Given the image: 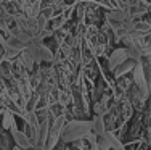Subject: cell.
<instances>
[{"instance_id": "6da1fadb", "label": "cell", "mask_w": 151, "mask_h": 150, "mask_svg": "<svg viewBox=\"0 0 151 150\" xmlns=\"http://www.w3.org/2000/svg\"><path fill=\"white\" fill-rule=\"evenodd\" d=\"M92 133V121H69L66 123L63 133H61V141L69 144L85 139Z\"/></svg>"}, {"instance_id": "7a4b0ae2", "label": "cell", "mask_w": 151, "mask_h": 150, "mask_svg": "<svg viewBox=\"0 0 151 150\" xmlns=\"http://www.w3.org/2000/svg\"><path fill=\"white\" fill-rule=\"evenodd\" d=\"M64 126H66V118H64V115H60V116H56L55 120H53V123L50 124V131H48V139H47L45 150H52L56 144H58Z\"/></svg>"}, {"instance_id": "3957f363", "label": "cell", "mask_w": 151, "mask_h": 150, "mask_svg": "<svg viewBox=\"0 0 151 150\" xmlns=\"http://www.w3.org/2000/svg\"><path fill=\"white\" fill-rule=\"evenodd\" d=\"M134 81H135V86L140 91V95L146 97L150 89H148V81H146V76H145V70H143V65L140 62L134 68Z\"/></svg>"}, {"instance_id": "277c9868", "label": "cell", "mask_w": 151, "mask_h": 150, "mask_svg": "<svg viewBox=\"0 0 151 150\" xmlns=\"http://www.w3.org/2000/svg\"><path fill=\"white\" fill-rule=\"evenodd\" d=\"M26 52L29 53L34 60H52V52L45 47V45H35L29 44V47L26 49Z\"/></svg>"}, {"instance_id": "5b68a950", "label": "cell", "mask_w": 151, "mask_h": 150, "mask_svg": "<svg viewBox=\"0 0 151 150\" xmlns=\"http://www.w3.org/2000/svg\"><path fill=\"white\" fill-rule=\"evenodd\" d=\"M12 136H13V139H15L16 147H19V149H23V150H31V149H34V144L31 142V139L27 137L26 133L15 129V131H12Z\"/></svg>"}, {"instance_id": "8992f818", "label": "cell", "mask_w": 151, "mask_h": 150, "mask_svg": "<svg viewBox=\"0 0 151 150\" xmlns=\"http://www.w3.org/2000/svg\"><path fill=\"white\" fill-rule=\"evenodd\" d=\"M48 131H50V124L48 121L44 120L40 124H39L37 129V139H35V145L34 147H44L47 145V139H48Z\"/></svg>"}, {"instance_id": "52a82bcc", "label": "cell", "mask_w": 151, "mask_h": 150, "mask_svg": "<svg viewBox=\"0 0 151 150\" xmlns=\"http://www.w3.org/2000/svg\"><path fill=\"white\" fill-rule=\"evenodd\" d=\"M127 58H129V57H127V49L114 50V52L111 53V57H109V68H111V70H116V68L119 65H122Z\"/></svg>"}, {"instance_id": "ba28073f", "label": "cell", "mask_w": 151, "mask_h": 150, "mask_svg": "<svg viewBox=\"0 0 151 150\" xmlns=\"http://www.w3.org/2000/svg\"><path fill=\"white\" fill-rule=\"evenodd\" d=\"M92 133L96 136V137H100L101 134L106 133V126H105V120H103L100 115H96L93 118L92 121Z\"/></svg>"}, {"instance_id": "9c48e42d", "label": "cell", "mask_w": 151, "mask_h": 150, "mask_svg": "<svg viewBox=\"0 0 151 150\" xmlns=\"http://www.w3.org/2000/svg\"><path fill=\"white\" fill-rule=\"evenodd\" d=\"M137 65V62H134V60H130V58H127L122 65H119L114 70V76L116 78H121V76H124L125 73H129V71H134V68Z\"/></svg>"}, {"instance_id": "30bf717a", "label": "cell", "mask_w": 151, "mask_h": 150, "mask_svg": "<svg viewBox=\"0 0 151 150\" xmlns=\"http://www.w3.org/2000/svg\"><path fill=\"white\" fill-rule=\"evenodd\" d=\"M3 128L5 129H12L15 131L16 126H15V118H13V113L10 110H3V121H2Z\"/></svg>"}, {"instance_id": "8fae6325", "label": "cell", "mask_w": 151, "mask_h": 150, "mask_svg": "<svg viewBox=\"0 0 151 150\" xmlns=\"http://www.w3.org/2000/svg\"><path fill=\"white\" fill-rule=\"evenodd\" d=\"M129 13L125 10H114V12L109 13V20H114V21H119V23H124L125 18H127Z\"/></svg>"}, {"instance_id": "7c38bea8", "label": "cell", "mask_w": 151, "mask_h": 150, "mask_svg": "<svg viewBox=\"0 0 151 150\" xmlns=\"http://www.w3.org/2000/svg\"><path fill=\"white\" fill-rule=\"evenodd\" d=\"M150 29H151V24L146 23V21H140V23L135 24V31H137V33H140V36L150 34Z\"/></svg>"}, {"instance_id": "4fadbf2b", "label": "cell", "mask_w": 151, "mask_h": 150, "mask_svg": "<svg viewBox=\"0 0 151 150\" xmlns=\"http://www.w3.org/2000/svg\"><path fill=\"white\" fill-rule=\"evenodd\" d=\"M24 47H26V45H24L23 42L19 41V39H16V37H12V39L8 41V49L15 50V52H19V50H24Z\"/></svg>"}, {"instance_id": "5bb4252c", "label": "cell", "mask_w": 151, "mask_h": 150, "mask_svg": "<svg viewBox=\"0 0 151 150\" xmlns=\"http://www.w3.org/2000/svg\"><path fill=\"white\" fill-rule=\"evenodd\" d=\"M90 150H98V147H96V144H95V145H92V149H90Z\"/></svg>"}, {"instance_id": "9a60e30c", "label": "cell", "mask_w": 151, "mask_h": 150, "mask_svg": "<svg viewBox=\"0 0 151 150\" xmlns=\"http://www.w3.org/2000/svg\"><path fill=\"white\" fill-rule=\"evenodd\" d=\"M148 107H150V110H151V95H150V100H148Z\"/></svg>"}, {"instance_id": "2e32d148", "label": "cell", "mask_w": 151, "mask_h": 150, "mask_svg": "<svg viewBox=\"0 0 151 150\" xmlns=\"http://www.w3.org/2000/svg\"><path fill=\"white\" fill-rule=\"evenodd\" d=\"M13 150H23V149H19V147H15V149H13Z\"/></svg>"}, {"instance_id": "e0dca14e", "label": "cell", "mask_w": 151, "mask_h": 150, "mask_svg": "<svg viewBox=\"0 0 151 150\" xmlns=\"http://www.w3.org/2000/svg\"><path fill=\"white\" fill-rule=\"evenodd\" d=\"M150 65H151V57H150Z\"/></svg>"}]
</instances>
